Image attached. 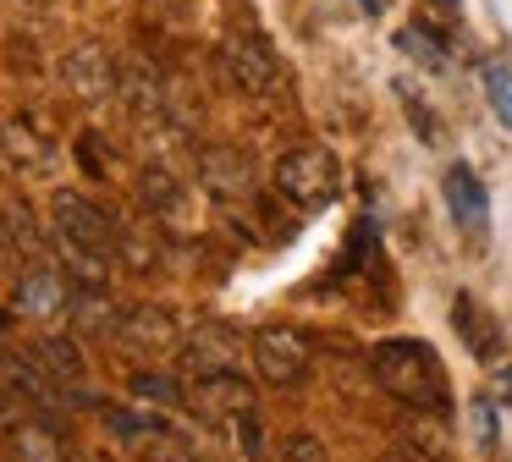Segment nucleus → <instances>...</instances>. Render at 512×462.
<instances>
[{
	"mask_svg": "<svg viewBox=\"0 0 512 462\" xmlns=\"http://www.w3.org/2000/svg\"><path fill=\"white\" fill-rule=\"evenodd\" d=\"M375 380L386 385L397 402H408L413 413H441L446 418V369L435 358L430 341L391 336L375 347Z\"/></svg>",
	"mask_w": 512,
	"mask_h": 462,
	"instance_id": "f257e3e1",
	"label": "nucleus"
},
{
	"mask_svg": "<svg viewBox=\"0 0 512 462\" xmlns=\"http://www.w3.org/2000/svg\"><path fill=\"white\" fill-rule=\"evenodd\" d=\"M276 193L298 209H325L342 193V165L320 143H298V149H287L276 160Z\"/></svg>",
	"mask_w": 512,
	"mask_h": 462,
	"instance_id": "f03ea898",
	"label": "nucleus"
},
{
	"mask_svg": "<svg viewBox=\"0 0 512 462\" xmlns=\"http://www.w3.org/2000/svg\"><path fill=\"white\" fill-rule=\"evenodd\" d=\"M50 220H56L61 248L100 253V259H111V253H116V226H111V215H105L94 198H83V193H56Z\"/></svg>",
	"mask_w": 512,
	"mask_h": 462,
	"instance_id": "7ed1b4c3",
	"label": "nucleus"
},
{
	"mask_svg": "<svg viewBox=\"0 0 512 462\" xmlns=\"http://www.w3.org/2000/svg\"><path fill=\"white\" fill-rule=\"evenodd\" d=\"M116 341L138 358H171V352H182V319L160 303H133L116 319Z\"/></svg>",
	"mask_w": 512,
	"mask_h": 462,
	"instance_id": "20e7f679",
	"label": "nucleus"
},
{
	"mask_svg": "<svg viewBox=\"0 0 512 462\" xmlns=\"http://www.w3.org/2000/svg\"><path fill=\"white\" fill-rule=\"evenodd\" d=\"M254 374L265 385H298L309 380V336L292 325H265L254 336Z\"/></svg>",
	"mask_w": 512,
	"mask_h": 462,
	"instance_id": "39448f33",
	"label": "nucleus"
},
{
	"mask_svg": "<svg viewBox=\"0 0 512 462\" xmlns=\"http://www.w3.org/2000/svg\"><path fill=\"white\" fill-rule=\"evenodd\" d=\"M221 66L243 94H276L281 88V61L259 33H226L221 44Z\"/></svg>",
	"mask_w": 512,
	"mask_h": 462,
	"instance_id": "423d86ee",
	"label": "nucleus"
},
{
	"mask_svg": "<svg viewBox=\"0 0 512 462\" xmlns=\"http://www.w3.org/2000/svg\"><path fill=\"white\" fill-rule=\"evenodd\" d=\"M72 297H78V281H67V270H56V264H28L17 275L12 308L28 319H61L72 308Z\"/></svg>",
	"mask_w": 512,
	"mask_h": 462,
	"instance_id": "0eeeda50",
	"label": "nucleus"
},
{
	"mask_svg": "<svg viewBox=\"0 0 512 462\" xmlns=\"http://www.w3.org/2000/svg\"><path fill=\"white\" fill-rule=\"evenodd\" d=\"M61 83H67L78 99H105V94L122 88V72H116V55L105 50V44L83 39V44H72V50L61 55Z\"/></svg>",
	"mask_w": 512,
	"mask_h": 462,
	"instance_id": "6e6552de",
	"label": "nucleus"
},
{
	"mask_svg": "<svg viewBox=\"0 0 512 462\" xmlns=\"http://www.w3.org/2000/svg\"><path fill=\"white\" fill-rule=\"evenodd\" d=\"M0 160L12 165L17 176H50L56 171V143L28 116H6L0 121Z\"/></svg>",
	"mask_w": 512,
	"mask_h": 462,
	"instance_id": "1a4fd4ad",
	"label": "nucleus"
},
{
	"mask_svg": "<svg viewBox=\"0 0 512 462\" xmlns=\"http://www.w3.org/2000/svg\"><path fill=\"white\" fill-rule=\"evenodd\" d=\"M188 402L199 407L204 418H221V424H226V418H237V413H254V385H248L237 369H226V374H199Z\"/></svg>",
	"mask_w": 512,
	"mask_h": 462,
	"instance_id": "9d476101",
	"label": "nucleus"
},
{
	"mask_svg": "<svg viewBox=\"0 0 512 462\" xmlns=\"http://www.w3.org/2000/svg\"><path fill=\"white\" fill-rule=\"evenodd\" d=\"M441 193H446V209H452L457 226L474 231V237H485L490 231V193L468 165H452V171L441 176Z\"/></svg>",
	"mask_w": 512,
	"mask_h": 462,
	"instance_id": "9b49d317",
	"label": "nucleus"
},
{
	"mask_svg": "<svg viewBox=\"0 0 512 462\" xmlns=\"http://www.w3.org/2000/svg\"><path fill=\"white\" fill-rule=\"evenodd\" d=\"M237 358H243V347H237L232 330L210 325V330H193L188 341H182V363H188V374L199 380V374H226L237 369Z\"/></svg>",
	"mask_w": 512,
	"mask_h": 462,
	"instance_id": "f8f14e48",
	"label": "nucleus"
},
{
	"mask_svg": "<svg viewBox=\"0 0 512 462\" xmlns=\"http://www.w3.org/2000/svg\"><path fill=\"white\" fill-rule=\"evenodd\" d=\"M138 193H144V209H149V215H160V220H182V215H188V187H182L177 171H171V165H160V160L144 165Z\"/></svg>",
	"mask_w": 512,
	"mask_h": 462,
	"instance_id": "ddd939ff",
	"label": "nucleus"
},
{
	"mask_svg": "<svg viewBox=\"0 0 512 462\" xmlns=\"http://www.w3.org/2000/svg\"><path fill=\"white\" fill-rule=\"evenodd\" d=\"M199 171H204V187L221 198H237L254 187V165L243 160V149H204Z\"/></svg>",
	"mask_w": 512,
	"mask_h": 462,
	"instance_id": "4468645a",
	"label": "nucleus"
},
{
	"mask_svg": "<svg viewBox=\"0 0 512 462\" xmlns=\"http://www.w3.org/2000/svg\"><path fill=\"white\" fill-rule=\"evenodd\" d=\"M34 358L45 363L50 374H56L61 385H67L72 396H78V385L89 380V358H83V347L72 336H39L34 341Z\"/></svg>",
	"mask_w": 512,
	"mask_h": 462,
	"instance_id": "2eb2a0df",
	"label": "nucleus"
},
{
	"mask_svg": "<svg viewBox=\"0 0 512 462\" xmlns=\"http://www.w3.org/2000/svg\"><path fill=\"white\" fill-rule=\"evenodd\" d=\"M452 325H457V336H463L468 347H474V358H485V363H490V358L501 352V330H496V319H490L468 292L452 303Z\"/></svg>",
	"mask_w": 512,
	"mask_h": 462,
	"instance_id": "dca6fc26",
	"label": "nucleus"
},
{
	"mask_svg": "<svg viewBox=\"0 0 512 462\" xmlns=\"http://www.w3.org/2000/svg\"><path fill=\"white\" fill-rule=\"evenodd\" d=\"M6 440H12V457H17V462H67L61 435H56L50 424H34V418H17Z\"/></svg>",
	"mask_w": 512,
	"mask_h": 462,
	"instance_id": "f3484780",
	"label": "nucleus"
},
{
	"mask_svg": "<svg viewBox=\"0 0 512 462\" xmlns=\"http://www.w3.org/2000/svg\"><path fill=\"white\" fill-rule=\"evenodd\" d=\"M122 94H127V105H133L138 121H160V116H166V88H160V77L149 72V66H127V72H122Z\"/></svg>",
	"mask_w": 512,
	"mask_h": 462,
	"instance_id": "a211bd4d",
	"label": "nucleus"
},
{
	"mask_svg": "<svg viewBox=\"0 0 512 462\" xmlns=\"http://www.w3.org/2000/svg\"><path fill=\"white\" fill-rule=\"evenodd\" d=\"M133 396L138 402H155V407H182L188 402V391H182L177 380H166V374H133Z\"/></svg>",
	"mask_w": 512,
	"mask_h": 462,
	"instance_id": "6ab92c4d",
	"label": "nucleus"
},
{
	"mask_svg": "<svg viewBox=\"0 0 512 462\" xmlns=\"http://www.w3.org/2000/svg\"><path fill=\"white\" fill-rule=\"evenodd\" d=\"M485 99H490V110L512 127V66H501V61L485 66Z\"/></svg>",
	"mask_w": 512,
	"mask_h": 462,
	"instance_id": "aec40b11",
	"label": "nucleus"
},
{
	"mask_svg": "<svg viewBox=\"0 0 512 462\" xmlns=\"http://www.w3.org/2000/svg\"><path fill=\"white\" fill-rule=\"evenodd\" d=\"M281 462H331V457H325V446L314 435H292L287 446H281Z\"/></svg>",
	"mask_w": 512,
	"mask_h": 462,
	"instance_id": "412c9836",
	"label": "nucleus"
},
{
	"mask_svg": "<svg viewBox=\"0 0 512 462\" xmlns=\"http://www.w3.org/2000/svg\"><path fill=\"white\" fill-rule=\"evenodd\" d=\"M474 429H479V446H496V407L474 402Z\"/></svg>",
	"mask_w": 512,
	"mask_h": 462,
	"instance_id": "4be33fe9",
	"label": "nucleus"
},
{
	"mask_svg": "<svg viewBox=\"0 0 512 462\" xmlns=\"http://www.w3.org/2000/svg\"><path fill=\"white\" fill-rule=\"evenodd\" d=\"M78 154H83V171H89V176H105V160H100V138H94V132H89V138H78Z\"/></svg>",
	"mask_w": 512,
	"mask_h": 462,
	"instance_id": "5701e85b",
	"label": "nucleus"
},
{
	"mask_svg": "<svg viewBox=\"0 0 512 462\" xmlns=\"http://www.w3.org/2000/svg\"><path fill=\"white\" fill-rule=\"evenodd\" d=\"M501 396H507V402H512V369L501 374Z\"/></svg>",
	"mask_w": 512,
	"mask_h": 462,
	"instance_id": "b1692460",
	"label": "nucleus"
},
{
	"mask_svg": "<svg viewBox=\"0 0 512 462\" xmlns=\"http://www.w3.org/2000/svg\"><path fill=\"white\" fill-rule=\"evenodd\" d=\"M0 325H6V308H0Z\"/></svg>",
	"mask_w": 512,
	"mask_h": 462,
	"instance_id": "393cba45",
	"label": "nucleus"
},
{
	"mask_svg": "<svg viewBox=\"0 0 512 462\" xmlns=\"http://www.w3.org/2000/svg\"><path fill=\"white\" fill-rule=\"evenodd\" d=\"M39 6H50V0H39Z\"/></svg>",
	"mask_w": 512,
	"mask_h": 462,
	"instance_id": "a878e982",
	"label": "nucleus"
},
{
	"mask_svg": "<svg viewBox=\"0 0 512 462\" xmlns=\"http://www.w3.org/2000/svg\"><path fill=\"white\" fill-rule=\"evenodd\" d=\"M446 6H452V0H446Z\"/></svg>",
	"mask_w": 512,
	"mask_h": 462,
	"instance_id": "bb28decb",
	"label": "nucleus"
}]
</instances>
